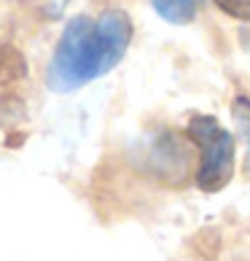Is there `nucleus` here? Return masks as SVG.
I'll return each mask as SVG.
<instances>
[{
    "label": "nucleus",
    "mask_w": 250,
    "mask_h": 261,
    "mask_svg": "<svg viewBox=\"0 0 250 261\" xmlns=\"http://www.w3.org/2000/svg\"><path fill=\"white\" fill-rule=\"evenodd\" d=\"M129 41L132 22L124 11H105L97 19L75 16L57 43L46 81L54 92L81 89L113 70L124 60Z\"/></svg>",
    "instance_id": "nucleus-1"
},
{
    "label": "nucleus",
    "mask_w": 250,
    "mask_h": 261,
    "mask_svg": "<svg viewBox=\"0 0 250 261\" xmlns=\"http://www.w3.org/2000/svg\"><path fill=\"white\" fill-rule=\"evenodd\" d=\"M191 140L199 146L202 164L197 183L202 191H220L234 175V138L213 116H194L188 124Z\"/></svg>",
    "instance_id": "nucleus-2"
},
{
    "label": "nucleus",
    "mask_w": 250,
    "mask_h": 261,
    "mask_svg": "<svg viewBox=\"0 0 250 261\" xmlns=\"http://www.w3.org/2000/svg\"><path fill=\"white\" fill-rule=\"evenodd\" d=\"M151 3L156 8V14L167 19L170 24H188L194 22L205 0H151Z\"/></svg>",
    "instance_id": "nucleus-3"
},
{
    "label": "nucleus",
    "mask_w": 250,
    "mask_h": 261,
    "mask_svg": "<svg viewBox=\"0 0 250 261\" xmlns=\"http://www.w3.org/2000/svg\"><path fill=\"white\" fill-rule=\"evenodd\" d=\"M232 119H234V127L239 132V140L245 146V170L250 172V97H234L232 102Z\"/></svg>",
    "instance_id": "nucleus-4"
},
{
    "label": "nucleus",
    "mask_w": 250,
    "mask_h": 261,
    "mask_svg": "<svg viewBox=\"0 0 250 261\" xmlns=\"http://www.w3.org/2000/svg\"><path fill=\"white\" fill-rule=\"evenodd\" d=\"M218 8H224L229 16L250 22V0H213Z\"/></svg>",
    "instance_id": "nucleus-5"
}]
</instances>
